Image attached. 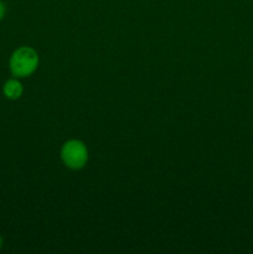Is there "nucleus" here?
Masks as SVG:
<instances>
[{"mask_svg":"<svg viewBox=\"0 0 253 254\" xmlns=\"http://www.w3.org/2000/svg\"><path fill=\"white\" fill-rule=\"evenodd\" d=\"M2 92H4V96L7 99L15 101V99H19L22 96L24 88H22V84L17 79H9L2 86Z\"/></svg>","mask_w":253,"mask_h":254,"instance_id":"obj_3","label":"nucleus"},{"mask_svg":"<svg viewBox=\"0 0 253 254\" xmlns=\"http://www.w3.org/2000/svg\"><path fill=\"white\" fill-rule=\"evenodd\" d=\"M1 247H2V238L1 236H0V250H1Z\"/></svg>","mask_w":253,"mask_h":254,"instance_id":"obj_5","label":"nucleus"},{"mask_svg":"<svg viewBox=\"0 0 253 254\" xmlns=\"http://www.w3.org/2000/svg\"><path fill=\"white\" fill-rule=\"evenodd\" d=\"M5 14H6V6L2 1H0V20L4 19Z\"/></svg>","mask_w":253,"mask_h":254,"instance_id":"obj_4","label":"nucleus"},{"mask_svg":"<svg viewBox=\"0 0 253 254\" xmlns=\"http://www.w3.org/2000/svg\"><path fill=\"white\" fill-rule=\"evenodd\" d=\"M39 66V56L34 49L22 46L12 52L9 61L10 72L16 78H24L36 71Z\"/></svg>","mask_w":253,"mask_h":254,"instance_id":"obj_1","label":"nucleus"},{"mask_svg":"<svg viewBox=\"0 0 253 254\" xmlns=\"http://www.w3.org/2000/svg\"><path fill=\"white\" fill-rule=\"evenodd\" d=\"M61 159L64 165L72 170H79L88 160V150L81 140L72 139L66 141L61 149Z\"/></svg>","mask_w":253,"mask_h":254,"instance_id":"obj_2","label":"nucleus"}]
</instances>
